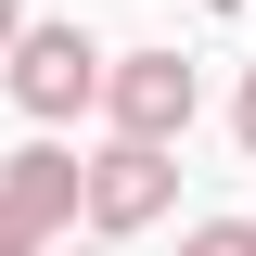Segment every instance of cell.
<instances>
[{"label":"cell","instance_id":"cell-1","mask_svg":"<svg viewBox=\"0 0 256 256\" xmlns=\"http://www.w3.org/2000/svg\"><path fill=\"white\" fill-rule=\"evenodd\" d=\"M102 102H116V141H141V154L192 141V116H205V90H192L180 52H128L116 77H102Z\"/></svg>","mask_w":256,"mask_h":256},{"label":"cell","instance_id":"cell-2","mask_svg":"<svg viewBox=\"0 0 256 256\" xmlns=\"http://www.w3.org/2000/svg\"><path fill=\"white\" fill-rule=\"evenodd\" d=\"M13 102L26 116H77V102H102V52L77 26H26L13 38Z\"/></svg>","mask_w":256,"mask_h":256},{"label":"cell","instance_id":"cell-3","mask_svg":"<svg viewBox=\"0 0 256 256\" xmlns=\"http://www.w3.org/2000/svg\"><path fill=\"white\" fill-rule=\"evenodd\" d=\"M166 205H180V166L141 154V141H116V154L90 166V230H102V244H116V230H154Z\"/></svg>","mask_w":256,"mask_h":256},{"label":"cell","instance_id":"cell-4","mask_svg":"<svg viewBox=\"0 0 256 256\" xmlns=\"http://www.w3.org/2000/svg\"><path fill=\"white\" fill-rule=\"evenodd\" d=\"M0 205H26L38 230H64V218H77V205H90V166L64 154V141H26V154L0 166Z\"/></svg>","mask_w":256,"mask_h":256},{"label":"cell","instance_id":"cell-5","mask_svg":"<svg viewBox=\"0 0 256 256\" xmlns=\"http://www.w3.org/2000/svg\"><path fill=\"white\" fill-rule=\"evenodd\" d=\"M180 256H256V218H205V230H192Z\"/></svg>","mask_w":256,"mask_h":256},{"label":"cell","instance_id":"cell-6","mask_svg":"<svg viewBox=\"0 0 256 256\" xmlns=\"http://www.w3.org/2000/svg\"><path fill=\"white\" fill-rule=\"evenodd\" d=\"M38 244H52V230H38L26 205H0V256H38Z\"/></svg>","mask_w":256,"mask_h":256},{"label":"cell","instance_id":"cell-7","mask_svg":"<svg viewBox=\"0 0 256 256\" xmlns=\"http://www.w3.org/2000/svg\"><path fill=\"white\" fill-rule=\"evenodd\" d=\"M230 128H244V154H256V77H244V102H230Z\"/></svg>","mask_w":256,"mask_h":256},{"label":"cell","instance_id":"cell-8","mask_svg":"<svg viewBox=\"0 0 256 256\" xmlns=\"http://www.w3.org/2000/svg\"><path fill=\"white\" fill-rule=\"evenodd\" d=\"M13 38H26V13H13V0H0V52H13Z\"/></svg>","mask_w":256,"mask_h":256},{"label":"cell","instance_id":"cell-9","mask_svg":"<svg viewBox=\"0 0 256 256\" xmlns=\"http://www.w3.org/2000/svg\"><path fill=\"white\" fill-rule=\"evenodd\" d=\"M90 256H116V244H90Z\"/></svg>","mask_w":256,"mask_h":256}]
</instances>
